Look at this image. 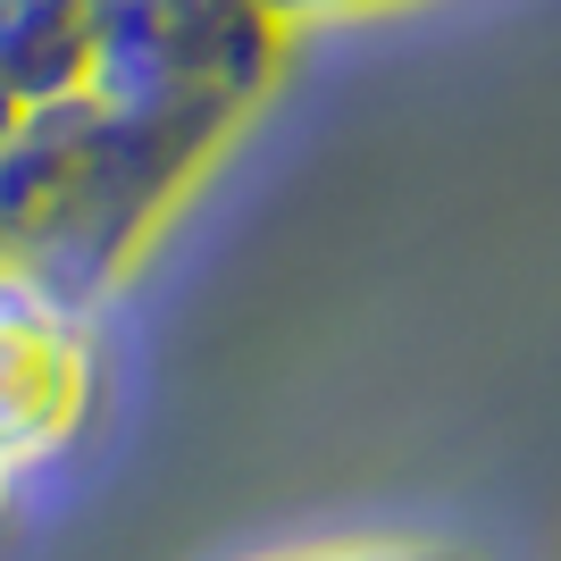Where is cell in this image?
<instances>
[{"mask_svg": "<svg viewBox=\"0 0 561 561\" xmlns=\"http://www.w3.org/2000/svg\"><path fill=\"white\" fill-rule=\"evenodd\" d=\"M268 0H0V268L110 310L277 93Z\"/></svg>", "mask_w": 561, "mask_h": 561, "instance_id": "cell-1", "label": "cell"}, {"mask_svg": "<svg viewBox=\"0 0 561 561\" xmlns=\"http://www.w3.org/2000/svg\"><path fill=\"white\" fill-rule=\"evenodd\" d=\"M110 402V344L101 302L50 277L0 268V453L25 486L59 469L76 445H93Z\"/></svg>", "mask_w": 561, "mask_h": 561, "instance_id": "cell-2", "label": "cell"}, {"mask_svg": "<svg viewBox=\"0 0 561 561\" xmlns=\"http://www.w3.org/2000/svg\"><path fill=\"white\" fill-rule=\"evenodd\" d=\"M268 561H486L453 537H328V545H294Z\"/></svg>", "mask_w": 561, "mask_h": 561, "instance_id": "cell-3", "label": "cell"}, {"mask_svg": "<svg viewBox=\"0 0 561 561\" xmlns=\"http://www.w3.org/2000/svg\"><path fill=\"white\" fill-rule=\"evenodd\" d=\"M277 18H294V25H310V18H360V9H386V0H268Z\"/></svg>", "mask_w": 561, "mask_h": 561, "instance_id": "cell-4", "label": "cell"}, {"mask_svg": "<svg viewBox=\"0 0 561 561\" xmlns=\"http://www.w3.org/2000/svg\"><path fill=\"white\" fill-rule=\"evenodd\" d=\"M18 494H25V478L9 469V453H0V528H9V512H18Z\"/></svg>", "mask_w": 561, "mask_h": 561, "instance_id": "cell-5", "label": "cell"}]
</instances>
